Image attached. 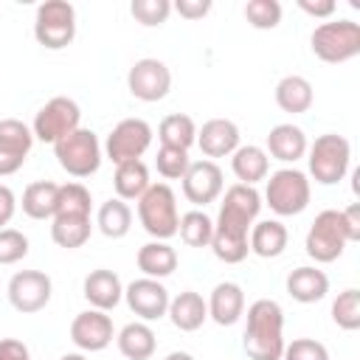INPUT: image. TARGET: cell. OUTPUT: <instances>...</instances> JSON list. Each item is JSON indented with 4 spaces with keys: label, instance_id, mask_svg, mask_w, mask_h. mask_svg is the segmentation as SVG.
<instances>
[{
    "label": "cell",
    "instance_id": "32",
    "mask_svg": "<svg viewBox=\"0 0 360 360\" xmlns=\"http://www.w3.org/2000/svg\"><path fill=\"white\" fill-rule=\"evenodd\" d=\"M96 225L107 239H124L132 228V208L124 200L112 197V200L101 202V208L96 214Z\"/></svg>",
    "mask_w": 360,
    "mask_h": 360
},
{
    "label": "cell",
    "instance_id": "14",
    "mask_svg": "<svg viewBox=\"0 0 360 360\" xmlns=\"http://www.w3.org/2000/svg\"><path fill=\"white\" fill-rule=\"evenodd\" d=\"M124 301L127 307L146 323V321H160L169 309V290L158 278H135L124 287Z\"/></svg>",
    "mask_w": 360,
    "mask_h": 360
},
{
    "label": "cell",
    "instance_id": "4",
    "mask_svg": "<svg viewBox=\"0 0 360 360\" xmlns=\"http://www.w3.org/2000/svg\"><path fill=\"white\" fill-rule=\"evenodd\" d=\"M312 53L326 65H343L360 53V25L354 20L321 22L309 37Z\"/></svg>",
    "mask_w": 360,
    "mask_h": 360
},
{
    "label": "cell",
    "instance_id": "17",
    "mask_svg": "<svg viewBox=\"0 0 360 360\" xmlns=\"http://www.w3.org/2000/svg\"><path fill=\"white\" fill-rule=\"evenodd\" d=\"M225 188L222 180V169L217 166V160H194L188 163L186 174H183V194L188 202L194 205H208L214 202Z\"/></svg>",
    "mask_w": 360,
    "mask_h": 360
},
{
    "label": "cell",
    "instance_id": "28",
    "mask_svg": "<svg viewBox=\"0 0 360 360\" xmlns=\"http://www.w3.org/2000/svg\"><path fill=\"white\" fill-rule=\"evenodd\" d=\"M312 101H315V93H312L309 79H304V76L290 73V76H284V79L276 84V104H278L284 112H290V115L307 112V110L312 107Z\"/></svg>",
    "mask_w": 360,
    "mask_h": 360
},
{
    "label": "cell",
    "instance_id": "26",
    "mask_svg": "<svg viewBox=\"0 0 360 360\" xmlns=\"http://www.w3.org/2000/svg\"><path fill=\"white\" fill-rule=\"evenodd\" d=\"M231 169H233V174H236V180L242 186H256L259 180H267L270 158H267V152L262 146L248 143V146H239L231 155Z\"/></svg>",
    "mask_w": 360,
    "mask_h": 360
},
{
    "label": "cell",
    "instance_id": "30",
    "mask_svg": "<svg viewBox=\"0 0 360 360\" xmlns=\"http://www.w3.org/2000/svg\"><path fill=\"white\" fill-rule=\"evenodd\" d=\"M152 186L149 180V169L143 160H124L115 166V174H112V188L118 194V200H138L146 188Z\"/></svg>",
    "mask_w": 360,
    "mask_h": 360
},
{
    "label": "cell",
    "instance_id": "24",
    "mask_svg": "<svg viewBox=\"0 0 360 360\" xmlns=\"http://www.w3.org/2000/svg\"><path fill=\"white\" fill-rule=\"evenodd\" d=\"M287 242H290V233L287 228L278 222V219H262V222H253L250 233H248V245H250V253L262 256V259H276L287 250Z\"/></svg>",
    "mask_w": 360,
    "mask_h": 360
},
{
    "label": "cell",
    "instance_id": "43",
    "mask_svg": "<svg viewBox=\"0 0 360 360\" xmlns=\"http://www.w3.org/2000/svg\"><path fill=\"white\" fill-rule=\"evenodd\" d=\"M340 222H343V231H346V239L349 242H357L360 239V202H352L340 211Z\"/></svg>",
    "mask_w": 360,
    "mask_h": 360
},
{
    "label": "cell",
    "instance_id": "23",
    "mask_svg": "<svg viewBox=\"0 0 360 360\" xmlns=\"http://www.w3.org/2000/svg\"><path fill=\"white\" fill-rule=\"evenodd\" d=\"M166 315L174 323V329H180V332H197L208 321V304H205V298L200 292L183 290L180 295H174L169 301Z\"/></svg>",
    "mask_w": 360,
    "mask_h": 360
},
{
    "label": "cell",
    "instance_id": "12",
    "mask_svg": "<svg viewBox=\"0 0 360 360\" xmlns=\"http://www.w3.org/2000/svg\"><path fill=\"white\" fill-rule=\"evenodd\" d=\"M127 90L138 101H146V104L160 101L172 90V70L160 59H152V56L138 59L127 73Z\"/></svg>",
    "mask_w": 360,
    "mask_h": 360
},
{
    "label": "cell",
    "instance_id": "27",
    "mask_svg": "<svg viewBox=\"0 0 360 360\" xmlns=\"http://www.w3.org/2000/svg\"><path fill=\"white\" fill-rule=\"evenodd\" d=\"M115 343H118V352L127 357V360H149L158 349V338L152 332L149 323L143 321H132L127 323L118 335H115Z\"/></svg>",
    "mask_w": 360,
    "mask_h": 360
},
{
    "label": "cell",
    "instance_id": "36",
    "mask_svg": "<svg viewBox=\"0 0 360 360\" xmlns=\"http://www.w3.org/2000/svg\"><path fill=\"white\" fill-rule=\"evenodd\" d=\"M332 321L346 332L360 329V290L349 287L338 292V298L332 301Z\"/></svg>",
    "mask_w": 360,
    "mask_h": 360
},
{
    "label": "cell",
    "instance_id": "33",
    "mask_svg": "<svg viewBox=\"0 0 360 360\" xmlns=\"http://www.w3.org/2000/svg\"><path fill=\"white\" fill-rule=\"evenodd\" d=\"M90 233H93L90 217H53L51 219V239L65 250L82 248L90 239Z\"/></svg>",
    "mask_w": 360,
    "mask_h": 360
},
{
    "label": "cell",
    "instance_id": "10",
    "mask_svg": "<svg viewBox=\"0 0 360 360\" xmlns=\"http://www.w3.org/2000/svg\"><path fill=\"white\" fill-rule=\"evenodd\" d=\"M79 121H82L79 104L73 98H68V96H53L34 115L31 132L42 143H59L65 135H70L73 129H79Z\"/></svg>",
    "mask_w": 360,
    "mask_h": 360
},
{
    "label": "cell",
    "instance_id": "45",
    "mask_svg": "<svg viewBox=\"0 0 360 360\" xmlns=\"http://www.w3.org/2000/svg\"><path fill=\"white\" fill-rule=\"evenodd\" d=\"M298 8L304 11V14H309V17H321V20H326V17H332L335 14V0H298Z\"/></svg>",
    "mask_w": 360,
    "mask_h": 360
},
{
    "label": "cell",
    "instance_id": "35",
    "mask_svg": "<svg viewBox=\"0 0 360 360\" xmlns=\"http://www.w3.org/2000/svg\"><path fill=\"white\" fill-rule=\"evenodd\" d=\"M93 197L87 186L82 183H65L59 186V200H56V214L53 217H90Z\"/></svg>",
    "mask_w": 360,
    "mask_h": 360
},
{
    "label": "cell",
    "instance_id": "38",
    "mask_svg": "<svg viewBox=\"0 0 360 360\" xmlns=\"http://www.w3.org/2000/svg\"><path fill=\"white\" fill-rule=\"evenodd\" d=\"M129 14L135 17V22H141L146 28H155V25H163L169 20L172 3L169 0H132Z\"/></svg>",
    "mask_w": 360,
    "mask_h": 360
},
{
    "label": "cell",
    "instance_id": "8",
    "mask_svg": "<svg viewBox=\"0 0 360 360\" xmlns=\"http://www.w3.org/2000/svg\"><path fill=\"white\" fill-rule=\"evenodd\" d=\"M53 155H56V163L70 177H90V174L98 172L104 149H101L93 129L79 127L70 135H65L59 143H53Z\"/></svg>",
    "mask_w": 360,
    "mask_h": 360
},
{
    "label": "cell",
    "instance_id": "25",
    "mask_svg": "<svg viewBox=\"0 0 360 360\" xmlns=\"http://www.w3.org/2000/svg\"><path fill=\"white\" fill-rule=\"evenodd\" d=\"M135 262H138V270L146 278H158L160 281V278H166V276H172L177 270V250L169 242L152 239V242L138 248Z\"/></svg>",
    "mask_w": 360,
    "mask_h": 360
},
{
    "label": "cell",
    "instance_id": "1",
    "mask_svg": "<svg viewBox=\"0 0 360 360\" xmlns=\"http://www.w3.org/2000/svg\"><path fill=\"white\" fill-rule=\"evenodd\" d=\"M259 211H262V194L256 191V186L233 183L225 188L219 214L214 219V236L208 245L219 262L239 264L248 259V253H250L248 233H250Z\"/></svg>",
    "mask_w": 360,
    "mask_h": 360
},
{
    "label": "cell",
    "instance_id": "42",
    "mask_svg": "<svg viewBox=\"0 0 360 360\" xmlns=\"http://www.w3.org/2000/svg\"><path fill=\"white\" fill-rule=\"evenodd\" d=\"M172 11H177L183 20H202L211 11V0H177L172 3Z\"/></svg>",
    "mask_w": 360,
    "mask_h": 360
},
{
    "label": "cell",
    "instance_id": "7",
    "mask_svg": "<svg viewBox=\"0 0 360 360\" xmlns=\"http://www.w3.org/2000/svg\"><path fill=\"white\" fill-rule=\"evenodd\" d=\"M34 39L48 51H62L76 39V8L68 0H45L34 14Z\"/></svg>",
    "mask_w": 360,
    "mask_h": 360
},
{
    "label": "cell",
    "instance_id": "47",
    "mask_svg": "<svg viewBox=\"0 0 360 360\" xmlns=\"http://www.w3.org/2000/svg\"><path fill=\"white\" fill-rule=\"evenodd\" d=\"M163 360H194V354H188V352H169Z\"/></svg>",
    "mask_w": 360,
    "mask_h": 360
},
{
    "label": "cell",
    "instance_id": "20",
    "mask_svg": "<svg viewBox=\"0 0 360 360\" xmlns=\"http://www.w3.org/2000/svg\"><path fill=\"white\" fill-rule=\"evenodd\" d=\"M208 318L219 326H233L245 315V290L236 281H219L208 295Z\"/></svg>",
    "mask_w": 360,
    "mask_h": 360
},
{
    "label": "cell",
    "instance_id": "37",
    "mask_svg": "<svg viewBox=\"0 0 360 360\" xmlns=\"http://www.w3.org/2000/svg\"><path fill=\"white\" fill-rule=\"evenodd\" d=\"M281 3L278 0H250L245 3V20L259 28V31H270L281 22Z\"/></svg>",
    "mask_w": 360,
    "mask_h": 360
},
{
    "label": "cell",
    "instance_id": "2",
    "mask_svg": "<svg viewBox=\"0 0 360 360\" xmlns=\"http://www.w3.org/2000/svg\"><path fill=\"white\" fill-rule=\"evenodd\" d=\"M242 349L250 360H281L284 354V309L273 298H259L248 307Z\"/></svg>",
    "mask_w": 360,
    "mask_h": 360
},
{
    "label": "cell",
    "instance_id": "22",
    "mask_svg": "<svg viewBox=\"0 0 360 360\" xmlns=\"http://www.w3.org/2000/svg\"><path fill=\"white\" fill-rule=\"evenodd\" d=\"M329 292V276L323 270H318L315 264H304L290 270L287 276V295L298 304H315L321 298H326Z\"/></svg>",
    "mask_w": 360,
    "mask_h": 360
},
{
    "label": "cell",
    "instance_id": "6",
    "mask_svg": "<svg viewBox=\"0 0 360 360\" xmlns=\"http://www.w3.org/2000/svg\"><path fill=\"white\" fill-rule=\"evenodd\" d=\"M309 197H312L309 177L295 166H284V169L273 172L264 186V200H267L270 211L278 217L301 214L309 205Z\"/></svg>",
    "mask_w": 360,
    "mask_h": 360
},
{
    "label": "cell",
    "instance_id": "9",
    "mask_svg": "<svg viewBox=\"0 0 360 360\" xmlns=\"http://www.w3.org/2000/svg\"><path fill=\"white\" fill-rule=\"evenodd\" d=\"M346 245H349V239H346V231H343V222H340V211H335V208L321 211L312 219V225L307 231V239H304L307 256L318 264H329V262L340 259Z\"/></svg>",
    "mask_w": 360,
    "mask_h": 360
},
{
    "label": "cell",
    "instance_id": "13",
    "mask_svg": "<svg viewBox=\"0 0 360 360\" xmlns=\"http://www.w3.org/2000/svg\"><path fill=\"white\" fill-rule=\"evenodd\" d=\"M51 292H53L51 276L42 270H20L8 281V304L22 315H34L45 309L51 301Z\"/></svg>",
    "mask_w": 360,
    "mask_h": 360
},
{
    "label": "cell",
    "instance_id": "41",
    "mask_svg": "<svg viewBox=\"0 0 360 360\" xmlns=\"http://www.w3.org/2000/svg\"><path fill=\"white\" fill-rule=\"evenodd\" d=\"M281 360H329V349L315 338H295L292 343H284Z\"/></svg>",
    "mask_w": 360,
    "mask_h": 360
},
{
    "label": "cell",
    "instance_id": "34",
    "mask_svg": "<svg viewBox=\"0 0 360 360\" xmlns=\"http://www.w3.org/2000/svg\"><path fill=\"white\" fill-rule=\"evenodd\" d=\"M177 233H180V239L188 248H208L211 245V236H214V219L205 211H197V208L194 211H186L180 217Z\"/></svg>",
    "mask_w": 360,
    "mask_h": 360
},
{
    "label": "cell",
    "instance_id": "40",
    "mask_svg": "<svg viewBox=\"0 0 360 360\" xmlns=\"http://www.w3.org/2000/svg\"><path fill=\"white\" fill-rule=\"evenodd\" d=\"M28 256V236L17 228H0V264H17Z\"/></svg>",
    "mask_w": 360,
    "mask_h": 360
},
{
    "label": "cell",
    "instance_id": "31",
    "mask_svg": "<svg viewBox=\"0 0 360 360\" xmlns=\"http://www.w3.org/2000/svg\"><path fill=\"white\" fill-rule=\"evenodd\" d=\"M158 138H160V146L188 152L197 143V124L186 112H172L158 124Z\"/></svg>",
    "mask_w": 360,
    "mask_h": 360
},
{
    "label": "cell",
    "instance_id": "39",
    "mask_svg": "<svg viewBox=\"0 0 360 360\" xmlns=\"http://www.w3.org/2000/svg\"><path fill=\"white\" fill-rule=\"evenodd\" d=\"M188 163H191V160H188V152L172 149V146H160V149H158V158H155L158 174L166 177V180H183Z\"/></svg>",
    "mask_w": 360,
    "mask_h": 360
},
{
    "label": "cell",
    "instance_id": "46",
    "mask_svg": "<svg viewBox=\"0 0 360 360\" xmlns=\"http://www.w3.org/2000/svg\"><path fill=\"white\" fill-rule=\"evenodd\" d=\"M14 211H17V197H14V191H11L6 183H0V228H6V225L11 222Z\"/></svg>",
    "mask_w": 360,
    "mask_h": 360
},
{
    "label": "cell",
    "instance_id": "15",
    "mask_svg": "<svg viewBox=\"0 0 360 360\" xmlns=\"http://www.w3.org/2000/svg\"><path fill=\"white\" fill-rule=\"evenodd\" d=\"M34 146V132L20 118L0 121V177H8L22 169L28 152Z\"/></svg>",
    "mask_w": 360,
    "mask_h": 360
},
{
    "label": "cell",
    "instance_id": "5",
    "mask_svg": "<svg viewBox=\"0 0 360 360\" xmlns=\"http://www.w3.org/2000/svg\"><path fill=\"white\" fill-rule=\"evenodd\" d=\"M307 163H309V174L315 177V183L321 186H335L346 177L349 163H352V143L338 135V132H326L318 135L315 143L307 149Z\"/></svg>",
    "mask_w": 360,
    "mask_h": 360
},
{
    "label": "cell",
    "instance_id": "21",
    "mask_svg": "<svg viewBox=\"0 0 360 360\" xmlns=\"http://www.w3.org/2000/svg\"><path fill=\"white\" fill-rule=\"evenodd\" d=\"M309 143H307V135L301 127L295 124H276L270 132H267V158H276L281 163H295L307 155Z\"/></svg>",
    "mask_w": 360,
    "mask_h": 360
},
{
    "label": "cell",
    "instance_id": "11",
    "mask_svg": "<svg viewBox=\"0 0 360 360\" xmlns=\"http://www.w3.org/2000/svg\"><path fill=\"white\" fill-rule=\"evenodd\" d=\"M152 135L155 132L143 118H124L110 129V135L104 141V155L115 166L124 160H141V155L152 143Z\"/></svg>",
    "mask_w": 360,
    "mask_h": 360
},
{
    "label": "cell",
    "instance_id": "44",
    "mask_svg": "<svg viewBox=\"0 0 360 360\" xmlns=\"http://www.w3.org/2000/svg\"><path fill=\"white\" fill-rule=\"evenodd\" d=\"M0 360H31V352L22 340L17 338H3L0 340Z\"/></svg>",
    "mask_w": 360,
    "mask_h": 360
},
{
    "label": "cell",
    "instance_id": "19",
    "mask_svg": "<svg viewBox=\"0 0 360 360\" xmlns=\"http://www.w3.org/2000/svg\"><path fill=\"white\" fill-rule=\"evenodd\" d=\"M82 292L84 298L90 301L93 309H101V312H110L121 304L124 298V284L118 278V273L107 270V267H98V270H90L84 276V284H82Z\"/></svg>",
    "mask_w": 360,
    "mask_h": 360
},
{
    "label": "cell",
    "instance_id": "3",
    "mask_svg": "<svg viewBox=\"0 0 360 360\" xmlns=\"http://www.w3.org/2000/svg\"><path fill=\"white\" fill-rule=\"evenodd\" d=\"M138 219H141L143 231L158 242L177 236L180 211H177V197L169 183H152L138 197Z\"/></svg>",
    "mask_w": 360,
    "mask_h": 360
},
{
    "label": "cell",
    "instance_id": "16",
    "mask_svg": "<svg viewBox=\"0 0 360 360\" xmlns=\"http://www.w3.org/2000/svg\"><path fill=\"white\" fill-rule=\"evenodd\" d=\"M115 338L112 318L101 309H84L70 321V340L82 352H104Z\"/></svg>",
    "mask_w": 360,
    "mask_h": 360
},
{
    "label": "cell",
    "instance_id": "18",
    "mask_svg": "<svg viewBox=\"0 0 360 360\" xmlns=\"http://www.w3.org/2000/svg\"><path fill=\"white\" fill-rule=\"evenodd\" d=\"M239 141H242V132L231 118H211L197 129V146L205 155V160L233 155L242 146Z\"/></svg>",
    "mask_w": 360,
    "mask_h": 360
},
{
    "label": "cell",
    "instance_id": "48",
    "mask_svg": "<svg viewBox=\"0 0 360 360\" xmlns=\"http://www.w3.org/2000/svg\"><path fill=\"white\" fill-rule=\"evenodd\" d=\"M59 360H87V357H84L82 352H70V354H62Z\"/></svg>",
    "mask_w": 360,
    "mask_h": 360
},
{
    "label": "cell",
    "instance_id": "29",
    "mask_svg": "<svg viewBox=\"0 0 360 360\" xmlns=\"http://www.w3.org/2000/svg\"><path fill=\"white\" fill-rule=\"evenodd\" d=\"M56 200H59V183L34 180L22 191V214L31 219H53Z\"/></svg>",
    "mask_w": 360,
    "mask_h": 360
}]
</instances>
